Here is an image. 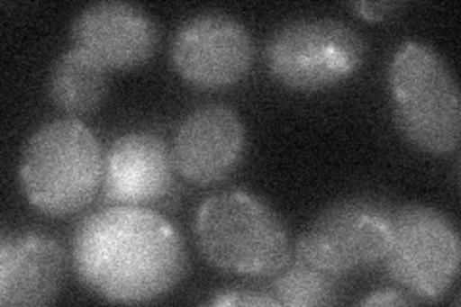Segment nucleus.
Returning a JSON list of instances; mask_svg holds the SVG:
<instances>
[{
	"instance_id": "423d86ee",
	"label": "nucleus",
	"mask_w": 461,
	"mask_h": 307,
	"mask_svg": "<svg viewBox=\"0 0 461 307\" xmlns=\"http://www.w3.org/2000/svg\"><path fill=\"white\" fill-rule=\"evenodd\" d=\"M384 266L394 283L425 302H438L459 275L461 242L452 219L425 203L393 212Z\"/></svg>"
},
{
	"instance_id": "f03ea898",
	"label": "nucleus",
	"mask_w": 461,
	"mask_h": 307,
	"mask_svg": "<svg viewBox=\"0 0 461 307\" xmlns=\"http://www.w3.org/2000/svg\"><path fill=\"white\" fill-rule=\"evenodd\" d=\"M104 154L96 135L77 118L42 123L20 158V183L33 208L50 217L85 210L103 188Z\"/></svg>"
},
{
	"instance_id": "39448f33",
	"label": "nucleus",
	"mask_w": 461,
	"mask_h": 307,
	"mask_svg": "<svg viewBox=\"0 0 461 307\" xmlns=\"http://www.w3.org/2000/svg\"><path fill=\"white\" fill-rule=\"evenodd\" d=\"M367 45L350 23L335 18H296L279 25L267 41L271 77L293 91L335 86L362 68Z\"/></svg>"
},
{
	"instance_id": "dca6fc26",
	"label": "nucleus",
	"mask_w": 461,
	"mask_h": 307,
	"mask_svg": "<svg viewBox=\"0 0 461 307\" xmlns=\"http://www.w3.org/2000/svg\"><path fill=\"white\" fill-rule=\"evenodd\" d=\"M350 8L362 16L364 20L369 22H379V20H386L391 18L394 12H398L402 8L400 3H354L350 5Z\"/></svg>"
},
{
	"instance_id": "ddd939ff",
	"label": "nucleus",
	"mask_w": 461,
	"mask_h": 307,
	"mask_svg": "<svg viewBox=\"0 0 461 307\" xmlns=\"http://www.w3.org/2000/svg\"><path fill=\"white\" fill-rule=\"evenodd\" d=\"M106 71L103 64L77 47L62 52L49 76L52 104L74 118L96 112L108 95Z\"/></svg>"
},
{
	"instance_id": "f3484780",
	"label": "nucleus",
	"mask_w": 461,
	"mask_h": 307,
	"mask_svg": "<svg viewBox=\"0 0 461 307\" xmlns=\"http://www.w3.org/2000/svg\"><path fill=\"white\" fill-rule=\"evenodd\" d=\"M415 300L406 296V292H400L394 288H383L375 290L364 300H359V305H413Z\"/></svg>"
},
{
	"instance_id": "20e7f679",
	"label": "nucleus",
	"mask_w": 461,
	"mask_h": 307,
	"mask_svg": "<svg viewBox=\"0 0 461 307\" xmlns=\"http://www.w3.org/2000/svg\"><path fill=\"white\" fill-rule=\"evenodd\" d=\"M193 235L210 266L227 273L271 276L291 259L281 215L244 190H225L202 202Z\"/></svg>"
},
{
	"instance_id": "9d476101",
	"label": "nucleus",
	"mask_w": 461,
	"mask_h": 307,
	"mask_svg": "<svg viewBox=\"0 0 461 307\" xmlns=\"http://www.w3.org/2000/svg\"><path fill=\"white\" fill-rule=\"evenodd\" d=\"M71 39L106 69H133L150 60L160 45V29L144 8L122 0H104L77 14Z\"/></svg>"
},
{
	"instance_id": "7ed1b4c3",
	"label": "nucleus",
	"mask_w": 461,
	"mask_h": 307,
	"mask_svg": "<svg viewBox=\"0 0 461 307\" xmlns=\"http://www.w3.org/2000/svg\"><path fill=\"white\" fill-rule=\"evenodd\" d=\"M393 112L402 137L430 156L454 154L461 137V102L452 68L423 41H403L388 66Z\"/></svg>"
},
{
	"instance_id": "2eb2a0df",
	"label": "nucleus",
	"mask_w": 461,
	"mask_h": 307,
	"mask_svg": "<svg viewBox=\"0 0 461 307\" xmlns=\"http://www.w3.org/2000/svg\"><path fill=\"white\" fill-rule=\"evenodd\" d=\"M210 305H277L269 292H258L244 286H233L220 290L208 302Z\"/></svg>"
},
{
	"instance_id": "6e6552de",
	"label": "nucleus",
	"mask_w": 461,
	"mask_h": 307,
	"mask_svg": "<svg viewBox=\"0 0 461 307\" xmlns=\"http://www.w3.org/2000/svg\"><path fill=\"white\" fill-rule=\"evenodd\" d=\"M254 52V39L240 20L223 10H202L179 25L171 62L198 89H225L249 76Z\"/></svg>"
},
{
	"instance_id": "0eeeda50",
	"label": "nucleus",
	"mask_w": 461,
	"mask_h": 307,
	"mask_svg": "<svg viewBox=\"0 0 461 307\" xmlns=\"http://www.w3.org/2000/svg\"><path fill=\"white\" fill-rule=\"evenodd\" d=\"M393 212L371 196L337 200L302 232L296 257L337 276L379 266L391 246Z\"/></svg>"
},
{
	"instance_id": "4468645a",
	"label": "nucleus",
	"mask_w": 461,
	"mask_h": 307,
	"mask_svg": "<svg viewBox=\"0 0 461 307\" xmlns=\"http://www.w3.org/2000/svg\"><path fill=\"white\" fill-rule=\"evenodd\" d=\"M269 294L277 305H333L339 302L337 275L325 273L298 257L296 261L288 259L283 269L271 275Z\"/></svg>"
},
{
	"instance_id": "1a4fd4ad",
	"label": "nucleus",
	"mask_w": 461,
	"mask_h": 307,
	"mask_svg": "<svg viewBox=\"0 0 461 307\" xmlns=\"http://www.w3.org/2000/svg\"><path fill=\"white\" fill-rule=\"evenodd\" d=\"M244 144L239 113L227 104H204L179 123L171 146L173 167L198 186L220 183L240 164Z\"/></svg>"
},
{
	"instance_id": "f257e3e1",
	"label": "nucleus",
	"mask_w": 461,
	"mask_h": 307,
	"mask_svg": "<svg viewBox=\"0 0 461 307\" xmlns=\"http://www.w3.org/2000/svg\"><path fill=\"white\" fill-rule=\"evenodd\" d=\"M77 279L108 302L142 303L176 288L186 273L177 227L150 208L106 206L85 215L71 237Z\"/></svg>"
},
{
	"instance_id": "f8f14e48",
	"label": "nucleus",
	"mask_w": 461,
	"mask_h": 307,
	"mask_svg": "<svg viewBox=\"0 0 461 307\" xmlns=\"http://www.w3.org/2000/svg\"><path fill=\"white\" fill-rule=\"evenodd\" d=\"M62 246L42 232L5 230L0 239V303L47 305L64 283Z\"/></svg>"
},
{
	"instance_id": "9b49d317",
	"label": "nucleus",
	"mask_w": 461,
	"mask_h": 307,
	"mask_svg": "<svg viewBox=\"0 0 461 307\" xmlns=\"http://www.w3.org/2000/svg\"><path fill=\"white\" fill-rule=\"evenodd\" d=\"M176 167L166 142L150 131H129L104 154L103 196L108 206L149 208L171 194Z\"/></svg>"
}]
</instances>
